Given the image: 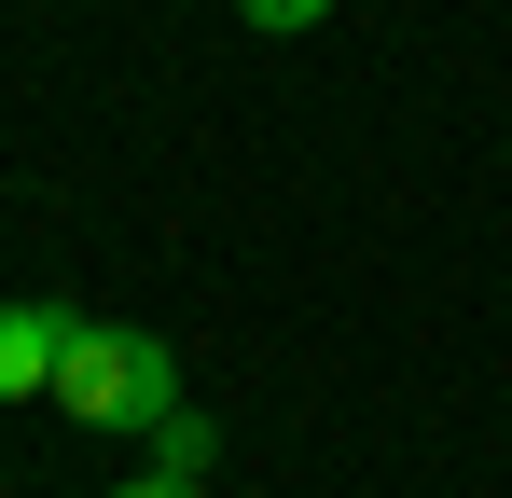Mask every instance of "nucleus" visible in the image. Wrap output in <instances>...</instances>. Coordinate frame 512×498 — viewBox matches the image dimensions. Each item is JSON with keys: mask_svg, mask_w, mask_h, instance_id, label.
Listing matches in <instances>:
<instances>
[{"mask_svg": "<svg viewBox=\"0 0 512 498\" xmlns=\"http://www.w3.org/2000/svg\"><path fill=\"white\" fill-rule=\"evenodd\" d=\"M208 457H222V429H208L194 402H180V415H153V471H167V485H208Z\"/></svg>", "mask_w": 512, "mask_h": 498, "instance_id": "obj_3", "label": "nucleus"}, {"mask_svg": "<svg viewBox=\"0 0 512 498\" xmlns=\"http://www.w3.org/2000/svg\"><path fill=\"white\" fill-rule=\"evenodd\" d=\"M70 305H0V402H42L56 388V360H70Z\"/></svg>", "mask_w": 512, "mask_h": 498, "instance_id": "obj_2", "label": "nucleus"}, {"mask_svg": "<svg viewBox=\"0 0 512 498\" xmlns=\"http://www.w3.org/2000/svg\"><path fill=\"white\" fill-rule=\"evenodd\" d=\"M125 498H208V485H167V471H153V485H125Z\"/></svg>", "mask_w": 512, "mask_h": 498, "instance_id": "obj_5", "label": "nucleus"}, {"mask_svg": "<svg viewBox=\"0 0 512 498\" xmlns=\"http://www.w3.org/2000/svg\"><path fill=\"white\" fill-rule=\"evenodd\" d=\"M56 402L84 415V429H125V443H153V415H180V360H167V332L84 319V332H70V360H56Z\"/></svg>", "mask_w": 512, "mask_h": 498, "instance_id": "obj_1", "label": "nucleus"}, {"mask_svg": "<svg viewBox=\"0 0 512 498\" xmlns=\"http://www.w3.org/2000/svg\"><path fill=\"white\" fill-rule=\"evenodd\" d=\"M236 14H250L263 42H305V28H319V14H333V0H236Z\"/></svg>", "mask_w": 512, "mask_h": 498, "instance_id": "obj_4", "label": "nucleus"}]
</instances>
